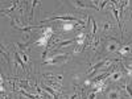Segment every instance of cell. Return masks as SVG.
Segmentation results:
<instances>
[{"label":"cell","mask_w":132,"mask_h":99,"mask_svg":"<svg viewBox=\"0 0 132 99\" xmlns=\"http://www.w3.org/2000/svg\"><path fill=\"white\" fill-rule=\"evenodd\" d=\"M68 54H62V56H56L53 58H49L46 60L45 62H44V65H56V63H61V62H65L66 60H68Z\"/></svg>","instance_id":"6da1fadb"},{"label":"cell","mask_w":132,"mask_h":99,"mask_svg":"<svg viewBox=\"0 0 132 99\" xmlns=\"http://www.w3.org/2000/svg\"><path fill=\"white\" fill-rule=\"evenodd\" d=\"M53 20H65V21H77L78 23L79 21V24L81 25H85V23L83 21H81V20H78L77 17H73V16H69V15H66V16H54V17H49V19H46L45 21H53Z\"/></svg>","instance_id":"7a4b0ae2"},{"label":"cell","mask_w":132,"mask_h":99,"mask_svg":"<svg viewBox=\"0 0 132 99\" xmlns=\"http://www.w3.org/2000/svg\"><path fill=\"white\" fill-rule=\"evenodd\" d=\"M108 99H123V95L120 93V90H110Z\"/></svg>","instance_id":"3957f363"},{"label":"cell","mask_w":132,"mask_h":99,"mask_svg":"<svg viewBox=\"0 0 132 99\" xmlns=\"http://www.w3.org/2000/svg\"><path fill=\"white\" fill-rule=\"evenodd\" d=\"M36 45H42V46H45V48H48V44H49V38L48 37H45V36H41L40 38H37L36 40Z\"/></svg>","instance_id":"277c9868"},{"label":"cell","mask_w":132,"mask_h":99,"mask_svg":"<svg viewBox=\"0 0 132 99\" xmlns=\"http://www.w3.org/2000/svg\"><path fill=\"white\" fill-rule=\"evenodd\" d=\"M111 9H112V12H114V16H115V19H116V21H118V25H119V28H120V30L123 32V28H122V23H120V19H119V12H118V9L115 8V5H114V3H111Z\"/></svg>","instance_id":"5b68a950"},{"label":"cell","mask_w":132,"mask_h":99,"mask_svg":"<svg viewBox=\"0 0 132 99\" xmlns=\"http://www.w3.org/2000/svg\"><path fill=\"white\" fill-rule=\"evenodd\" d=\"M123 77V73L122 71H116V73H114V74H110V78H111V82H116V81H119L120 78Z\"/></svg>","instance_id":"8992f818"},{"label":"cell","mask_w":132,"mask_h":99,"mask_svg":"<svg viewBox=\"0 0 132 99\" xmlns=\"http://www.w3.org/2000/svg\"><path fill=\"white\" fill-rule=\"evenodd\" d=\"M13 57H15V60H16V61H17V62H19V63H20L21 66H23V68H24V70H27V66H25V62H24L23 60H21V57L19 56V53H17V52H15V54H13Z\"/></svg>","instance_id":"52a82bcc"},{"label":"cell","mask_w":132,"mask_h":99,"mask_svg":"<svg viewBox=\"0 0 132 99\" xmlns=\"http://www.w3.org/2000/svg\"><path fill=\"white\" fill-rule=\"evenodd\" d=\"M44 89H45V90H46V91H48V93H49V94H50V95H52V96H53L54 99H58V95H57V93L54 91V90L52 89L50 86H45V87H44Z\"/></svg>","instance_id":"ba28073f"},{"label":"cell","mask_w":132,"mask_h":99,"mask_svg":"<svg viewBox=\"0 0 132 99\" xmlns=\"http://www.w3.org/2000/svg\"><path fill=\"white\" fill-rule=\"evenodd\" d=\"M129 50H131V49L127 46V44H124V45H122V48H120L118 52H119L120 54H127V53H129Z\"/></svg>","instance_id":"9c48e42d"},{"label":"cell","mask_w":132,"mask_h":99,"mask_svg":"<svg viewBox=\"0 0 132 99\" xmlns=\"http://www.w3.org/2000/svg\"><path fill=\"white\" fill-rule=\"evenodd\" d=\"M20 93H21V95H24V96H27V98H29V99H38V96H35V95H32V94L24 91V90H20Z\"/></svg>","instance_id":"30bf717a"},{"label":"cell","mask_w":132,"mask_h":99,"mask_svg":"<svg viewBox=\"0 0 132 99\" xmlns=\"http://www.w3.org/2000/svg\"><path fill=\"white\" fill-rule=\"evenodd\" d=\"M112 27V24L111 23H106V24H103V28H102V30H103V33H107V30Z\"/></svg>","instance_id":"8fae6325"},{"label":"cell","mask_w":132,"mask_h":99,"mask_svg":"<svg viewBox=\"0 0 132 99\" xmlns=\"http://www.w3.org/2000/svg\"><path fill=\"white\" fill-rule=\"evenodd\" d=\"M62 28H63V30H71L74 28V24H70V23L68 24V23H66V24H63Z\"/></svg>","instance_id":"7c38bea8"},{"label":"cell","mask_w":132,"mask_h":99,"mask_svg":"<svg viewBox=\"0 0 132 99\" xmlns=\"http://www.w3.org/2000/svg\"><path fill=\"white\" fill-rule=\"evenodd\" d=\"M124 89H126V91H127V94L131 96V99H132V87L129 86V85H124Z\"/></svg>","instance_id":"4fadbf2b"},{"label":"cell","mask_w":132,"mask_h":99,"mask_svg":"<svg viewBox=\"0 0 132 99\" xmlns=\"http://www.w3.org/2000/svg\"><path fill=\"white\" fill-rule=\"evenodd\" d=\"M91 21H93V36H95L96 29H98V25H96V23H95V20H94V19H91Z\"/></svg>","instance_id":"5bb4252c"},{"label":"cell","mask_w":132,"mask_h":99,"mask_svg":"<svg viewBox=\"0 0 132 99\" xmlns=\"http://www.w3.org/2000/svg\"><path fill=\"white\" fill-rule=\"evenodd\" d=\"M21 57H23V61H24V62H28V61H29V58H28V56H27L25 53L21 54Z\"/></svg>","instance_id":"9a60e30c"},{"label":"cell","mask_w":132,"mask_h":99,"mask_svg":"<svg viewBox=\"0 0 132 99\" xmlns=\"http://www.w3.org/2000/svg\"><path fill=\"white\" fill-rule=\"evenodd\" d=\"M95 95H96V93H90V95H89V99H95Z\"/></svg>","instance_id":"2e32d148"}]
</instances>
